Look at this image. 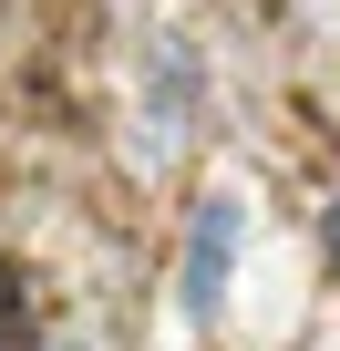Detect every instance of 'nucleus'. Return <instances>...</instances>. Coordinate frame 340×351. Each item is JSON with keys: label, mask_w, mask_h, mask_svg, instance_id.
I'll use <instances>...</instances> for the list:
<instances>
[{"label": "nucleus", "mask_w": 340, "mask_h": 351, "mask_svg": "<svg viewBox=\"0 0 340 351\" xmlns=\"http://www.w3.org/2000/svg\"><path fill=\"white\" fill-rule=\"evenodd\" d=\"M227 269H237V197H196V217H186V258H176V300H186V320H217V310H227Z\"/></svg>", "instance_id": "nucleus-1"}, {"label": "nucleus", "mask_w": 340, "mask_h": 351, "mask_svg": "<svg viewBox=\"0 0 340 351\" xmlns=\"http://www.w3.org/2000/svg\"><path fill=\"white\" fill-rule=\"evenodd\" d=\"M330 269H340V197H330Z\"/></svg>", "instance_id": "nucleus-2"}]
</instances>
